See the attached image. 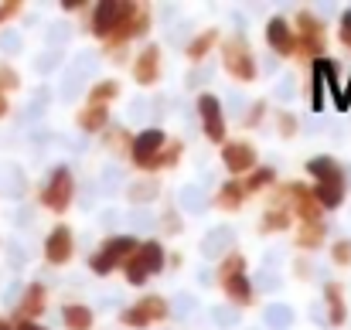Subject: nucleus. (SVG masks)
I'll use <instances>...</instances> for the list:
<instances>
[{"mask_svg": "<svg viewBox=\"0 0 351 330\" xmlns=\"http://www.w3.org/2000/svg\"><path fill=\"white\" fill-rule=\"evenodd\" d=\"M307 170L317 177V188H311V191H314V201H317L321 208H338V205L345 201V174H341L338 160H331V157H314V160L307 164Z\"/></svg>", "mask_w": 351, "mask_h": 330, "instance_id": "f257e3e1", "label": "nucleus"}, {"mask_svg": "<svg viewBox=\"0 0 351 330\" xmlns=\"http://www.w3.org/2000/svg\"><path fill=\"white\" fill-rule=\"evenodd\" d=\"M160 266H164V249L157 242H136V249L123 262V272L130 286H140L150 272H160Z\"/></svg>", "mask_w": 351, "mask_h": 330, "instance_id": "f03ea898", "label": "nucleus"}, {"mask_svg": "<svg viewBox=\"0 0 351 330\" xmlns=\"http://www.w3.org/2000/svg\"><path fill=\"white\" fill-rule=\"evenodd\" d=\"M133 14H136V3H130V0H103L96 7V14H93L96 38H113Z\"/></svg>", "mask_w": 351, "mask_h": 330, "instance_id": "7ed1b4c3", "label": "nucleus"}, {"mask_svg": "<svg viewBox=\"0 0 351 330\" xmlns=\"http://www.w3.org/2000/svg\"><path fill=\"white\" fill-rule=\"evenodd\" d=\"M164 147H167V140H164V133H160V129H147V133H140V136L133 140V147H130L133 164H136V167H143V170L160 167V153H164Z\"/></svg>", "mask_w": 351, "mask_h": 330, "instance_id": "20e7f679", "label": "nucleus"}, {"mask_svg": "<svg viewBox=\"0 0 351 330\" xmlns=\"http://www.w3.org/2000/svg\"><path fill=\"white\" fill-rule=\"evenodd\" d=\"M164 317H167V300L164 296H143L140 303H133L130 310L119 314V324H126V327H150V324H157Z\"/></svg>", "mask_w": 351, "mask_h": 330, "instance_id": "39448f33", "label": "nucleus"}, {"mask_svg": "<svg viewBox=\"0 0 351 330\" xmlns=\"http://www.w3.org/2000/svg\"><path fill=\"white\" fill-rule=\"evenodd\" d=\"M136 249V242L133 238H126V235H117V238H110L96 255H93V272H99V276H106V272H113L117 266H123L126 259H130V252Z\"/></svg>", "mask_w": 351, "mask_h": 330, "instance_id": "423d86ee", "label": "nucleus"}, {"mask_svg": "<svg viewBox=\"0 0 351 330\" xmlns=\"http://www.w3.org/2000/svg\"><path fill=\"white\" fill-rule=\"evenodd\" d=\"M41 201H45V208L55 212V215H62V212L69 208V201H72V174H69V167H58V170L48 177V184H45V191H41Z\"/></svg>", "mask_w": 351, "mask_h": 330, "instance_id": "0eeeda50", "label": "nucleus"}, {"mask_svg": "<svg viewBox=\"0 0 351 330\" xmlns=\"http://www.w3.org/2000/svg\"><path fill=\"white\" fill-rule=\"evenodd\" d=\"M226 68L239 82H252L256 79V62H252V51H249V45L242 38L226 41Z\"/></svg>", "mask_w": 351, "mask_h": 330, "instance_id": "6e6552de", "label": "nucleus"}, {"mask_svg": "<svg viewBox=\"0 0 351 330\" xmlns=\"http://www.w3.org/2000/svg\"><path fill=\"white\" fill-rule=\"evenodd\" d=\"M293 38H297V48L307 51V55H321L324 51V27H321V21L314 14H300L297 17Z\"/></svg>", "mask_w": 351, "mask_h": 330, "instance_id": "1a4fd4ad", "label": "nucleus"}, {"mask_svg": "<svg viewBox=\"0 0 351 330\" xmlns=\"http://www.w3.org/2000/svg\"><path fill=\"white\" fill-rule=\"evenodd\" d=\"M198 112H202V129L212 143H222L226 140V119H222V106L212 92L198 96Z\"/></svg>", "mask_w": 351, "mask_h": 330, "instance_id": "9d476101", "label": "nucleus"}, {"mask_svg": "<svg viewBox=\"0 0 351 330\" xmlns=\"http://www.w3.org/2000/svg\"><path fill=\"white\" fill-rule=\"evenodd\" d=\"M287 194L293 198V208H297V215H300L304 225H321V212H324V208L314 201V191H311L307 184H290Z\"/></svg>", "mask_w": 351, "mask_h": 330, "instance_id": "9b49d317", "label": "nucleus"}, {"mask_svg": "<svg viewBox=\"0 0 351 330\" xmlns=\"http://www.w3.org/2000/svg\"><path fill=\"white\" fill-rule=\"evenodd\" d=\"M157 75H160V48H157V45H147V48L136 55V62H133V79H136L140 86H154Z\"/></svg>", "mask_w": 351, "mask_h": 330, "instance_id": "f8f14e48", "label": "nucleus"}, {"mask_svg": "<svg viewBox=\"0 0 351 330\" xmlns=\"http://www.w3.org/2000/svg\"><path fill=\"white\" fill-rule=\"evenodd\" d=\"M266 41H269V45H273V51H276V55H283V58H290V55L297 51L293 27H290L283 17H273V21H269V27H266Z\"/></svg>", "mask_w": 351, "mask_h": 330, "instance_id": "ddd939ff", "label": "nucleus"}, {"mask_svg": "<svg viewBox=\"0 0 351 330\" xmlns=\"http://www.w3.org/2000/svg\"><path fill=\"white\" fill-rule=\"evenodd\" d=\"M222 160H226V167H229L232 174H245V170L256 164V150H252L249 143L235 140V143H226V147H222Z\"/></svg>", "mask_w": 351, "mask_h": 330, "instance_id": "4468645a", "label": "nucleus"}, {"mask_svg": "<svg viewBox=\"0 0 351 330\" xmlns=\"http://www.w3.org/2000/svg\"><path fill=\"white\" fill-rule=\"evenodd\" d=\"M45 255H48V262H55V266L69 262V255H72V231H69L65 225H58V228L48 235V242H45Z\"/></svg>", "mask_w": 351, "mask_h": 330, "instance_id": "2eb2a0df", "label": "nucleus"}, {"mask_svg": "<svg viewBox=\"0 0 351 330\" xmlns=\"http://www.w3.org/2000/svg\"><path fill=\"white\" fill-rule=\"evenodd\" d=\"M38 314H45V286H31L27 293H24V300L17 303V320L21 324H31V317H38Z\"/></svg>", "mask_w": 351, "mask_h": 330, "instance_id": "dca6fc26", "label": "nucleus"}, {"mask_svg": "<svg viewBox=\"0 0 351 330\" xmlns=\"http://www.w3.org/2000/svg\"><path fill=\"white\" fill-rule=\"evenodd\" d=\"M314 75H317V82H328L331 86V92H335V99H338V106L341 110H348V99H345V92H341V86H338V68H335V62H317V68H314Z\"/></svg>", "mask_w": 351, "mask_h": 330, "instance_id": "f3484780", "label": "nucleus"}, {"mask_svg": "<svg viewBox=\"0 0 351 330\" xmlns=\"http://www.w3.org/2000/svg\"><path fill=\"white\" fill-rule=\"evenodd\" d=\"M140 31H147V10H143V7H136V14H133L117 34L110 38V45H123V41H130V38H133V34H140Z\"/></svg>", "mask_w": 351, "mask_h": 330, "instance_id": "a211bd4d", "label": "nucleus"}, {"mask_svg": "<svg viewBox=\"0 0 351 330\" xmlns=\"http://www.w3.org/2000/svg\"><path fill=\"white\" fill-rule=\"evenodd\" d=\"M222 286H226V293L232 296L235 303H249L252 300V290H249V279H245V272H235V276H229V279H222Z\"/></svg>", "mask_w": 351, "mask_h": 330, "instance_id": "6ab92c4d", "label": "nucleus"}, {"mask_svg": "<svg viewBox=\"0 0 351 330\" xmlns=\"http://www.w3.org/2000/svg\"><path fill=\"white\" fill-rule=\"evenodd\" d=\"M106 119H110V112H106V106H86V110L79 112V126L82 129H89V133H96V129H103L106 126Z\"/></svg>", "mask_w": 351, "mask_h": 330, "instance_id": "aec40b11", "label": "nucleus"}, {"mask_svg": "<svg viewBox=\"0 0 351 330\" xmlns=\"http://www.w3.org/2000/svg\"><path fill=\"white\" fill-rule=\"evenodd\" d=\"M242 201H245V191H242V184H239V181H229V184L219 191V205H222L226 212L242 208Z\"/></svg>", "mask_w": 351, "mask_h": 330, "instance_id": "412c9836", "label": "nucleus"}, {"mask_svg": "<svg viewBox=\"0 0 351 330\" xmlns=\"http://www.w3.org/2000/svg\"><path fill=\"white\" fill-rule=\"evenodd\" d=\"M65 327L89 330L93 327V310H89V307H65Z\"/></svg>", "mask_w": 351, "mask_h": 330, "instance_id": "4be33fe9", "label": "nucleus"}, {"mask_svg": "<svg viewBox=\"0 0 351 330\" xmlns=\"http://www.w3.org/2000/svg\"><path fill=\"white\" fill-rule=\"evenodd\" d=\"M321 242H324V225H304L297 231V245L300 249H317Z\"/></svg>", "mask_w": 351, "mask_h": 330, "instance_id": "5701e85b", "label": "nucleus"}, {"mask_svg": "<svg viewBox=\"0 0 351 330\" xmlns=\"http://www.w3.org/2000/svg\"><path fill=\"white\" fill-rule=\"evenodd\" d=\"M324 296H328V307H331V324H341L345 320V300H341V290L335 283L324 286Z\"/></svg>", "mask_w": 351, "mask_h": 330, "instance_id": "b1692460", "label": "nucleus"}, {"mask_svg": "<svg viewBox=\"0 0 351 330\" xmlns=\"http://www.w3.org/2000/svg\"><path fill=\"white\" fill-rule=\"evenodd\" d=\"M119 92V82H113V79H106V82H99L96 89H93V96H89V103L93 106H106L113 96Z\"/></svg>", "mask_w": 351, "mask_h": 330, "instance_id": "393cba45", "label": "nucleus"}, {"mask_svg": "<svg viewBox=\"0 0 351 330\" xmlns=\"http://www.w3.org/2000/svg\"><path fill=\"white\" fill-rule=\"evenodd\" d=\"M215 38H219L215 31H205V34H198V41H191V48H188V55H191L195 62H198V58H205V55H208V48L215 45Z\"/></svg>", "mask_w": 351, "mask_h": 330, "instance_id": "a878e982", "label": "nucleus"}, {"mask_svg": "<svg viewBox=\"0 0 351 330\" xmlns=\"http://www.w3.org/2000/svg\"><path fill=\"white\" fill-rule=\"evenodd\" d=\"M266 184H273V170H269V167H259V170L242 184V191H245V194H252V191H263Z\"/></svg>", "mask_w": 351, "mask_h": 330, "instance_id": "bb28decb", "label": "nucleus"}, {"mask_svg": "<svg viewBox=\"0 0 351 330\" xmlns=\"http://www.w3.org/2000/svg\"><path fill=\"white\" fill-rule=\"evenodd\" d=\"M283 228H290V212H269V215H263V231H283Z\"/></svg>", "mask_w": 351, "mask_h": 330, "instance_id": "cd10ccee", "label": "nucleus"}, {"mask_svg": "<svg viewBox=\"0 0 351 330\" xmlns=\"http://www.w3.org/2000/svg\"><path fill=\"white\" fill-rule=\"evenodd\" d=\"M235 272H245V259H242V255H229V259L222 262V269H219V283L229 279V276H235Z\"/></svg>", "mask_w": 351, "mask_h": 330, "instance_id": "c85d7f7f", "label": "nucleus"}, {"mask_svg": "<svg viewBox=\"0 0 351 330\" xmlns=\"http://www.w3.org/2000/svg\"><path fill=\"white\" fill-rule=\"evenodd\" d=\"M335 262H338V266H348L351 262V242H338V245H335Z\"/></svg>", "mask_w": 351, "mask_h": 330, "instance_id": "c756f323", "label": "nucleus"}, {"mask_svg": "<svg viewBox=\"0 0 351 330\" xmlns=\"http://www.w3.org/2000/svg\"><path fill=\"white\" fill-rule=\"evenodd\" d=\"M14 86H17V75H14L10 68H0V92H3V89H14Z\"/></svg>", "mask_w": 351, "mask_h": 330, "instance_id": "7c9ffc66", "label": "nucleus"}, {"mask_svg": "<svg viewBox=\"0 0 351 330\" xmlns=\"http://www.w3.org/2000/svg\"><path fill=\"white\" fill-rule=\"evenodd\" d=\"M21 10V3L17 0H7V3H0V21H7V17H14Z\"/></svg>", "mask_w": 351, "mask_h": 330, "instance_id": "2f4dec72", "label": "nucleus"}, {"mask_svg": "<svg viewBox=\"0 0 351 330\" xmlns=\"http://www.w3.org/2000/svg\"><path fill=\"white\" fill-rule=\"evenodd\" d=\"M341 41H345V45L351 48V10L345 14V17H341Z\"/></svg>", "mask_w": 351, "mask_h": 330, "instance_id": "473e14b6", "label": "nucleus"}, {"mask_svg": "<svg viewBox=\"0 0 351 330\" xmlns=\"http://www.w3.org/2000/svg\"><path fill=\"white\" fill-rule=\"evenodd\" d=\"M14 330H45V327H38V324H17Z\"/></svg>", "mask_w": 351, "mask_h": 330, "instance_id": "72a5a7b5", "label": "nucleus"}, {"mask_svg": "<svg viewBox=\"0 0 351 330\" xmlns=\"http://www.w3.org/2000/svg\"><path fill=\"white\" fill-rule=\"evenodd\" d=\"M7 112V99H3V92H0V116Z\"/></svg>", "mask_w": 351, "mask_h": 330, "instance_id": "f704fd0d", "label": "nucleus"}, {"mask_svg": "<svg viewBox=\"0 0 351 330\" xmlns=\"http://www.w3.org/2000/svg\"><path fill=\"white\" fill-rule=\"evenodd\" d=\"M0 330H10V327H7V324H3V320H0Z\"/></svg>", "mask_w": 351, "mask_h": 330, "instance_id": "c9c22d12", "label": "nucleus"}]
</instances>
